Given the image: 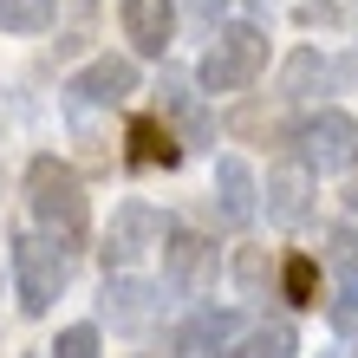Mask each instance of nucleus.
<instances>
[{"label": "nucleus", "mask_w": 358, "mask_h": 358, "mask_svg": "<svg viewBox=\"0 0 358 358\" xmlns=\"http://www.w3.org/2000/svg\"><path fill=\"white\" fill-rule=\"evenodd\" d=\"M52 358H98V326H66L52 339Z\"/></svg>", "instance_id": "nucleus-19"}, {"label": "nucleus", "mask_w": 358, "mask_h": 358, "mask_svg": "<svg viewBox=\"0 0 358 358\" xmlns=\"http://www.w3.org/2000/svg\"><path fill=\"white\" fill-rule=\"evenodd\" d=\"M293 345H300V339H293V326L273 320V326H255L248 339H235L228 358H293Z\"/></svg>", "instance_id": "nucleus-15"}, {"label": "nucleus", "mask_w": 358, "mask_h": 358, "mask_svg": "<svg viewBox=\"0 0 358 358\" xmlns=\"http://www.w3.org/2000/svg\"><path fill=\"white\" fill-rule=\"evenodd\" d=\"M261 72H267V33L255 27V20H228V27L208 39V52L196 66V85L228 98V92H248Z\"/></svg>", "instance_id": "nucleus-2"}, {"label": "nucleus", "mask_w": 358, "mask_h": 358, "mask_svg": "<svg viewBox=\"0 0 358 358\" xmlns=\"http://www.w3.org/2000/svg\"><path fill=\"white\" fill-rule=\"evenodd\" d=\"M208 261H215V248H208L196 228H163V287H176V293H189L208 273Z\"/></svg>", "instance_id": "nucleus-10"}, {"label": "nucleus", "mask_w": 358, "mask_h": 358, "mask_svg": "<svg viewBox=\"0 0 358 358\" xmlns=\"http://www.w3.org/2000/svg\"><path fill=\"white\" fill-rule=\"evenodd\" d=\"M267 215L280 222V228H300L313 215V176L300 170V163H287V170L267 176Z\"/></svg>", "instance_id": "nucleus-13"}, {"label": "nucleus", "mask_w": 358, "mask_h": 358, "mask_svg": "<svg viewBox=\"0 0 358 358\" xmlns=\"http://www.w3.org/2000/svg\"><path fill=\"white\" fill-rule=\"evenodd\" d=\"M163 117H176V143H208L215 131H208V111H202V98L189 92V85H176V78H163Z\"/></svg>", "instance_id": "nucleus-14"}, {"label": "nucleus", "mask_w": 358, "mask_h": 358, "mask_svg": "<svg viewBox=\"0 0 358 358\" xmlns=\"http://www.w3.org/2000/svg\"><path fill=\"white\" fill-rule=\"evenodd\" d=\"M124 143H131V163H137V170H176V163H182V143H176V131L163 117H131Z\"/></svg>", "instance_id": "nucleus-12"}, {"label": "nucleus", "mask_w": 358, "mask_h": 358, "mask_svg": "<svg viewBox=\"0 0 358 358\" xmlns=\"http://www.w3.org/2000/svg\"><path fill=\"white\" fill-rule=\"evenodd\" d=\"M27 208H33L39 235L59 241L66 255L92 235L85 182H78V170H72V163H59V157H33V163H27Z\"/></svg>", "instance_id": "nucleus-1"}, {"label": "nucleus", "mask_w": 358, "mask_h": 358, "mask_svg": "<svg viewBox=\"0 0 358 358\" xmlns=\"http://www.w3.org/2000/svg\"><path fill=\"white\" fill-rule=\"evenodd\" d=\"M143 358H163V352H143Z\"/></svg>", "instance_id": "nucleus-24"}, {"label": "nucleus", "mask_w": 358, "mask_h": 358, "mask_svg": "<svg viewBox=\"0 0 358 358\" xmlns=\"http://www.w3.org/2000/svg\"><path fill=\"white\" fill-rule=\"evenodd\" d=\"M163 222L150 202H124L117 215H111V235H104V267H117V273H131V261L143 255V248H163Z\"/></svg>", "instance_id": "nucleus-5"}, {"label": "nucleus", "mask_w": 358, "mask_h": 358, "mask_svg": "<svg viewBox=\"0 0 358 358\" xmlns=\"http://www.w3.org/2000/svg\"><path fill=\"white\" fill-rule=\"evenodd\" d=\"M72 280V255L46 235H20L13 241V287H20V313H46Z\"/></svg>", "instance_id": "nucleus-4"}, {"label": "nucleus", "mask_w": 358, "mask_h": 358, "mask_svg": "<svg viewBox=\"0 0 358 358\" xmlns=\"http://www.w3.org/2000/svg\"><path fill=\"white\" fill-rule=\"evenodd\" d=\"M235 280H241V293H248V300L261 293V280H267V261H261V248H241V255H235Z\"/></svg>", "instance_id": "nucleus-21"}, {"label": "nucleus", "mask_w": 358, "mask_h": 358, "mask_svg": "<svg viewBox=\"0 0 358 358\" xmlns=\"http://www.w3.org/2000/svg\"><path fill=\"white\" fill-rule=\"evenodd\" d=\"M59 20V0H0V27L7 33H46Z\"/></svg>", "instance_id": "nucleus-17"}, {"label": "nucleus", "mask_w": 358, "mask_h": 358, "mask_svg": "<svg viewBox=\"0 0 358 358\" xmlns=\"http://www.w3.org/2000/svg\"><path fill=\"white\" fill-rule=\"evenodd\" d=\"M313 72L326 78V66H320V52H293V59H287V98H300V92L313 85Z\"/></svg>", "instance_id": "nucleus-20"}, {"label": "nucleus", "mask_w": 358, "mask_h": 358, "mask_svg": "<svg viewBox=\"0 0 358 358\" xmlns=\"http://www.w3.org/2000/svg\"><path fill=\"white\" fill-rule=\"evenodd\" d=\"M157 313H163V287L137 280V273H111V280H104V320L117 332H143Z\"/></svg>", "instance_id": "nucleus-9"}, {"label": "nucleus", "mask_w": 358, "mask_h": 358, "mask_svg": "<svg viewBox=\"0 0 358 358\" xmlns=\"http://www.w3.org/2000/svg\"><path fill=\"white\" fill-rule=\"evenodd\" d=\"M326 261H332V273H339V287H358V228L352 222H339L326 235Z\"/></svg>", "instance_id": "nucleus-18"}, {"label": "nucleus", "mask_w": 358, "mask_h": 358, "mask_svg": "<svg viewBox=\"0 0 358 358\" xmlns=\"http://www.w3.org/2000/svg\"><path fill=\"white\" fill-rule=\"evenodd\" d=\"M241 339V313H228V306H202V313H189L182 332H176V358H228Z\"/></svg>", "instance_id": "nucleus-7"}, {"label": "nucleus", "mask_w": 358, "mask_h": 358, "mask_svg": "<svg viewBox=\"0 0 358 358\" xmlns=\"http://www.w3.org/2000/svg\"><path fill=\"white\" fill-rule=\"evenodd\" d=\"M352 170H358V163H352ZM345 208H352V215H358V176H352V189H345Z\"/></svg>", "instance_id": "nucleus-23"}, {"label": "nucleus", "mask_w": 358, "mask_h": 358, "mask_svg": "<svg viewBox=\"0 0 358 358\" xmlns=\"http://www.w3.org/2000/svg\"><path fill=\"white\" fill-rule=\"evenodd\" d=\"M280 293H287V306H320V261H313V255H293L280 267Z\"/></svg>", "instance_id": "nucleus-16"}, {"label": "nucleus", "mask_w": 358, "mask_h": 358, "mask_svg": "<svg viewBox=\"0 0 358 358\" xmlns=\"http://www.w3.org/2000/svg\"><path fill=\"white\" fill-rule=\"evenodd\" d=\"M182 7H189V13H196V20H208V27H215V20H222V7H228V0H182Z\"/></svg>", "instance_id": "nucleus-22"}, {"label": "nucleus", "mask_w": 358, "mask_h": 358, "mask_svg": "<svg viewBox=\"0 0 358 358\" xmlns=\"http://www.w3.org/2000/svg\"><path fill=\"white\" fill-rule=\"evenodd\" d=\"M255 208H261L255 170H248L241 157H222V163H215V215H222L228 228H248V222H255Z\"/></svg>", "instance_id": "nucleus-11"}, {"label": "nucleus", "mask_w": 358, "mask_h": 358, "mask_svg": "<svg viewBox=\"0 0 358 358\" xmlns=\"http://www.w3.org/2000/svg\"><path fill=\"white\" fill-rule=\"evenodd\" d=\"M117 20H124V39L143 59H163L176 39V0H117Z\"/></svg>", "instance_id": "nucleus-8"}, {"label": "nucleus", "mask_w": 358, "mask_h": 358, "mask_svg": "<svg viewBox=\"0 0 358 358\" xmlns=\"http://www.w3.org/2000/svg\"><path fill=\"white\" fill-rule=\"evenodd\" d=\"M131 92H137V59H124V52H98L92 66H78L66 78L72 104H124Z\"/></svg>", "instance_id": "nucleus-6"}, {"label": "nucleus", "mask_w": 358, "mask_h": 358, "mask_svg": "<svg viewBox=\"0 0 358 358\" xmlns=\"http://www.w3.org/2000/svg\"><path fill=\"white\" fill-rule=\"evenodd\" d=\"M293 163H300L306 176H339L358 163V124L352 111L339 104H326V111H306L293 124Z\"/></svg>", "instance_id": "nucleus-3"}]
</instances>
